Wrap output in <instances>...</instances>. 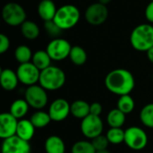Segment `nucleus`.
<instances>
[{
    "label": "nucleus",
    "mask_w": 153,
    "mask_h": 153,
    "mask_svg": "<svg viewBox=\"0 0 153 153\" xmlns=\"http://www.w3.org/2000/svg\"><path fill=\"white\" fill-rule=\"evenodd\" d=\"M104 82L108 91L118 96L130 94L135 87V80L133 74L124 68L110 71L106 75Z\"/></svg>",
    "instance_id": "nucleus-1"
},
{
    "label": "nucleus",
    "mask_w": 153,
    "mask_h": 153,
    "mask_svg": "<svg viewBox=\"0 0 153 153\" xmlns=\"http://www.w3.org/2000/svg\"><path fill=\"white\" fill-rule=\"evenodd\" d=\"M132 47L140 52H147L153 47V25L143 23L137 25L130 35Z\"/></svg>",
    "instance_id": "nucleus-2"
},
{
    "label": "nucleus",
    "mask_w": 153,
    "mask_h": 153,
    "mask_svg": "<svg viewBox=\"0 0 153 153\" xmlns=\"http://www.w3.org/2000/svg\"><path fill=\"white\" fill-rule=\"evenodd\" d=\"M65 72L57 66L50 65L40 72L39 83L46 91H55L61 89L65 85Z\"/></svg>",
    "instance_id": "nucleus-3"
},
{
    "label": "nucleus",
    "mask_w": 153,
    "mask_h": 153,
    "mask_svg": "<svg viewBox=\"0 0 153 153\" xmlns=\"http://www.w3.org/2000/svg\"><path fill=\"white\" fill-rule=\"evenodd\" d=\"M81 13L77 6L74 4H65L57 8L54 22L62 30H70L74 28L80 21Z\"/></svg>",
    "instance_id": "nucleus-4"
},
{
    "label": "nucleus",
    "mask_w": 153,
    "mask_h": 153,
    "mask_svg": "<svg viewBox=\"0 0 153 153\" xmlns=\"http://www.w3.org/2000/svg\"><path fill=\"white\" fill-rule=\"evenodd\" d=\"M2 18L10 26H21L26 21V12L17 3H7L2 9Z\"/></svg>",
    "instance_id": "nucleus-5"
},
{
    "label": "nucleus",
    "mask_w": 153,
    "mask_h": 153,
    "mask_svg": "<svg viewBox=\"0 0 153 153\" xmlns=\"http://www.w3.org/2000/svg\"><path fill=\"white\" fill-rule=\"evenodd\" d=\"M126 145L133 151H142L148 144V135L138 126H130L125 130Z\"/></svg>",
    "instance_id": "nucleus-6"
},
{
    "label": "nucleus",
    "mask_w": 153,
    "mask_h": 153,
    "mask_svg": "<svg viewBox=\"0 0 153 153\" xmlns=\"http://www.w3.org/2000/svg\"><path fill=\"white\" fill-rule=\"evenodd\" d=\"M24 96V100L28 102L29 106L38 110L45 108L48 101L47 91L38 84L29 86L25 91Z\"/></svg>",
    "instance_id": "nucleus-7"
},
{
    "label": "nucleus",
    "mask_w": 153,
    "mask_h": 153,
    "mask_svg": "<svg viewBox=\"0 0 153 153\" xmlns=\"http://www.w3.org/2000/svg\"><path fill=\"white\" fill-rule=\"evenodd\" d=\"M72 46L68 40L62 38L53 39L47 46L46 51L54 61H62L69 57Z\"/></svg>",
    "instance_id": "nucleus-8"
},
{
    "label": "nucleus",
    "mask_w": 153,
    "mask_h": 153,
    "mask_svg": "<svg viewBox=\"0 0 153 153\" xmlns=\"http://www.w3.org/2000/svg\"><path fill=\"white\" fill-rule=\"evenodd\" d=\"M104 129L103 122L100 117L89 115L82 120L81 132L84 137L92 140L93 138L102 134Z\"/></svg>",
    "instance_id": "nucleus-9"
},
{
    "label": "nucleus",
    "mask_w": 153,
    "mask_h": 153,
    "mask_svg": "<svg viewBox=\"0 0 153 153\" xmlns=\"http://www.w3.org/2000/svg\"><path fill=\"white\" fill-rule=\"evenodd\" d=\"M40 72L41 71L38 69L31 62L20 64L16 70L19 82L28 87L35 85L39 82Z\"/></svg>",
    "instance_id": "nucleus-10"
},
{
    "label": "nucleus",
    "mask_w": 153,
    "mask_h": 153,
    "mask_svg": "<svg viewBox=\"0 0 153 153\" xmlns=\"http://www.w3.org/2000/svg\"><path fill=\"white\" fill-rule=\"evenodd\" d=\"M85 19L88 23L98 26L104 23L108 17V9L107 5L99 2L90 4L84 13Z\"/></svg>",
    "instance_id": "nucleus-11"
},
{
    "label": "nucleus",
    "mask_w": 153,
    "mask_h": 153,
    "mask_svg": "<svg viewBox=\"0 0 153 153\" xmlns=\"http://www.w3.org/2000/svg\"><path fill=\"white\" fill-rule=\"evenodd\" d=\"M48 114L54 122H62L71 114V104L65 99H56L51 102Z\"/></svg>",
    "instance_id": "nucleus-12"
},
{
    "label": "nucleus",
    "mask_w": 153,
    "mask_h": 153,
    "mask_svg": "<svg viewBox=\"0 0 153 153\" xmlns=\"http://www.w3.org/2000/svg\"><path fill=\"white\" fill-rule=\"evenodd\" d=\"M2 153H31L30 142L19 138L17 135L3 140Z\"/></svg>",
    "instance_id": "nucleus-13"
},
{
    "label": "nucleus",
    "mask_w": 153,
    "mask_h": 153,
    "mask_svg": "<svg viewBox=\"0 0 153 153\" xmlns=\"http://www.w3.org/2000/svg\"><path fill=\"white\" fill-rule=\"evenodd\" d=\"M19 120L10 112H4L0 115V137L4 140L16 135Z\"/></svg>",
    "instance_id": "nucleus-14"
},
{
    "label": "nucleus",
    "mask_w": 153,
    "mask_h": 153,
    "mask_svg": "<svg viewBox=\"0 0 153 153\" xmlns=\"http://www.w3.org/2000/svg\"><path fill=\"white\" fill-rule=\"evenodd\" d=\"M0 82L3 89L6 91H13L19 82V79L16 72L10 68H5L1 70L0 74Z\"/></svg>",
    "instance_id": "nucleus-15"
},
{
    "label": "nucleus",
    "mask_w": 153,
    "mask_h": 153,
    "mask_svg": "<svg viewBox=\"0 0 153 153\" xmlns=\"http://www.w3.org/2000/svg\"><path fill=\"white\" fill-rule=\"evenodd\" d=\"M57 8L53 0H41L38 5V13L44 21H52L55 18Z\"/></svg>",
    "instance_id": "nucleus-16"
},
{
    "label": "nucleus",
    "mask_w": 153,
    "mask_h": 153,
    "mask_svg": "<svg viewBox=\"0 0 153 153\" xmlns=\"http://www.w3.org/2000/svg\"><path fill=\"white\" fill-rule=\"evenodd\" d=\"M36 127L30 119H20L17 126L16 135L27 142H30L35 134Z\"/></svg>",
    "instance_id": "nucleus-17"
},
{
    "label": "nucleus",
    "mask_w": 153,
    "mask_h": 153,
    "mask_svg": "<svg viewBox=\"0 0 153 153\" xmlns=\"http://www.w3.org/2000/svg\"><path fill=\"white\" fill-rule=\"evenodd\" d=\"M46 153H65V144L63 139L57 135H50L45 141Z\"/></svg>",
    "instance_id": "nucleus-18"
},
{
    "label": "nucleus",
    "mask_w": 153,
    "mask_h": 153,
    "mask_svg": "<svg viewBox=\"0 0 153 153\" xmlns=\"http://www.w3.org/2000/svg\"><path fill=\"white\" fill-rule=\"evenodd\" d=\"M71 114L76 119L82 120L90 115V104L82 100H78L71 104Z\"/></svg>",
    "instance_id": "nucleus-19"
},
{
    "label": "nucleus",
    "mask_w": 153,
    "mask_h": 153,
    "mask_svg": "<svg viewBox=\"0 0 153 153\" xmlns=\"http://www.w3.org/2000/svg\"><path fill=\"white\" fill-rule=\"evenodd\" d=\"M21 31L22 36L30 40L36 39L40 33L39 25L33 21H30V20H26L21 25Z\"/></svg>",
    "instance_id": "nucleus-20"
},
{
    "label": "nucleus",
    "mask_w": 153,
    "mask_h": 153,
    "mask_svg": "<svg viewBox=\"0 0 153 153\" xmlns=\"http://www.w3.org/2000/svg\"><path fill=\"white\" fill-rule=\"evenodd\" d=\"M51 57L46 50H38L33 53L31 63L40 71L49 67L51 65Z\"/></svg>",
    "instance_id": "nucleus-21"
},
{
    "label": "nucleus",
    "mask_w": 153,
    "mask_h": 153,
    "mask_svg": "<svg viewBox=\"0 0 153 153\" xmlns=\"http://www.w3.org/2000/svg\"><path fill=\"white\" fill-rule=\"evenodd\" d=\"M126 114L120 111L117 108L111 109L107 116V122L110 127L122 128L126 123Z\"/></svg>",
    "instance_id": "nucleus-22"
},
{
    "label": "nucleus",
    "mask_w": 153,
    "mask_h": 153,
    "mask_svg": "<svg viewBox=\"0 0 153 153\" xmlns=\"http://www.w3.org/2000/svg\"><path fill=\"white\" fill-rule=\"evenodd\" d=\"M29 104L25 100H14L10 107V113L16 117L18 120L19 119H22V117H24L26 116V114L29 111Z\"/></svg>",
    "instance_id": "nucleus-23"
},
{
    "label": "nucleus",
    "mask_w": 153,
    "mask_h": 153,
    "mask_svg": "<svg viewBox=\"0 0 153 153\" xmlns=\"http://www.w3.org/2000/svg\"><path fill=\"white\" fill-rule=\"evenodd\" d=\"M30 120L36 128H44L48 126L52 121L48 112H45L42 110H38L34 112L31 115Z\"/></svg>",
    "instance_id": "nucleus-24"
},
{
    "label": "nucleus",
    "mask_w": 153,
    "mask_h": 153,
    "mask_svg": "<svg viewBox=\"0 0 153 153\" xmlns=\"http://www.w3.org/2000/svg\"><path fill=\"white\" fill-rule=\"evenodd\" d=\"M87 53L85 51V49L80 46H74L72 47L70 55H69V58L72 61L73 64H74L75 65H83L86 61H87Z\"/></svg>",
    "instance_id": "nucleus-25"
},
{
    "label": "nucleus",
    "mask_w": 153,
    "mask_h": 153,
    "mask_svg": "<svg viewBox=\"0 0 153 153\" xmlns=\"http://www.w3.org/2000/svg\"><path fill=\"white\" fill-rule=\"evenodd\" d=\"M135 102L134 100L130 96V94L120 96L117 100V108L125 113L126 115L132 113L134 110Z\"/></svg>",
    "instance_id": "nucleus-26"
},
{
    "label": "nucleus",
    "mask_w": 153,
    "mask_h": 153,
    "mask_svg": "<svg viewBox=\"0 0 153 153\" xmlns=\"http://www.w3.org/2000/svg\"><path fill=\"white\" fill-rule=\"evenodd\" d=\"M32 52L30 48L26 45H20L14 50V57L20 64L30 62L32 59Z\"/></svg>",
    "instance_id": "nucleus-27"
},
{
    "label": "nucleus",
    "mask_w": 153,
    "mask_h": 153,
    "mask_svg": "<svg viewBox=\"0 0 153 153\" xmlns=\"http://www.w3.org/2000/svg\"><path fill=\"white\" fill-rule=\"evenodd\" d=\"M140 120L144 126L153 128V103L145 105L141 109Z\"/></svg>",
    "instance_id": "nucleus-28"
},
{
    "label": "nucleus",
    "mask_w": 153,
    "mask_h": 153,
    "mask_svg": "<svg viewBox=\"0 0 153 153\" xmlns=\"http://www.w3.org/2000/svg\"><path fill=\"white\" fill-rule=\"evenodd\" d=\"M106 136L109 143L120 144L125 142V130H123L122 128L110 127V129L107 132Z\"/></svg>",
    "instance_id": "nucleus-29"
},
{
    "label": "nucleus",
    "mask_w": 153,
    "mask_h": 153,
    "mask_svg": "<svg viewBox=\"0 0 153 153\" xmlns=\"http://www.w3.org/2000/svg\"><path fill=\"white\" fill-rule=\"evenodd\" d=\"M72 153H96L91 142L78 141L72 146Z\"/></svg>",
    "instance_id": "nucleus-30"
},
{
    "label": "nucleus",
    "mask_w": 153,
    "mask_h": 153,
    "mask_svg": "<svg viewBox=\"0 0 153 153\" xmlns=\"http://www.w3.org/2000/svg\"><path fill=\"white\" fill-rule=\"evenodd\" d=\"M91 142L93 147L95 148L96 152L108 150V147L109 144V142H108L107 136L103 135V134H100V135L93 138Z\"/></svg>",
    "instance_id": "nucleus-31"
},
{
    "label": "nucleus",
    "mask_w": 153,
    "mask_h": 153,
    "mask_svg": "<svg viewBox=\"0 0 153 153\" xmlns=\"http://www.w3.org/2000/svg\"><path fill=\"white\" fill-rule=\"evenodd\" d=\"M44 27H45V30L48 33V35L50 37H53L54 39L58 38V35L61 34V32H62V30L57 26V24L53 20L44 22Z\"/></svg>",
    "instance_id": "nucleus-32"
},
{
    "label": "nucleus",
    "mask_w": 153,
    "mask_h": 153,
    "mask_svg": "<svg viewBox=\"0 0 153 153\" xmlns=\"http://www.w3.org/2000/svg\"><path fill=\"white\" fill-rule=\"evenodd\" d=\"M10 48V39L9 38L1 33L0 34V54H4Z\"/></svg>",
    "instance_id": "nucleus-33"
},
{
    "label": "nucleus",
    "mask_w": 153,
    "mask_h": 153,
    "mask_svg": "<svg viewBox=\"0 0 153 153\" xmlns=\"http://www.w3.org/2000/svg\"><path fill=\"white\" fill-rule=\"evenodd\" d=\"M102 113V106L99 102H93L90 104V114L93 116L100 117Z\"/></svg>",
    "instance_id": "nucleus-34"
},
{
    "label": "nucleus",
    "mask_w": 153,
    "mask_h": 153,
    "mask_svg": "<svg viewBox=\"0 0 153 153\" xmlns=\"http://www.w3.org/2000/svg\"><path fill=\"white\" fill-rule=\"evenodd\" d=\"M145 17L151 24H153V1H150V3L146 6Z\"/></svg>",
    "instance_id": "nucleus-35"
},
{
    "label": "nucleus",
    "mask_w": 153,
    "mask_h": 153,
    "mask_svg": "<svg viewBox=\"0 0 153 153\" xmlns=\"http://www.w3.org/2000/svg\"><path fill=\"white\" fill-rule=\"evenodd\" d=\"M146 53H147V57H148V59L150 60V62H152L153 64V47L152 48H150Z\"/></svg>",
    "instance_id": "nucleus-36"
},
{
    "label": "nucleus",
    "mask_w": 153,
    "mask_h": 153,
    "mask_svg": "<svg viewBox=\"0 0 153 153\" xmlns=\"http://www.w3.org/2000/svg\"><path fill=\"white\" fill-rule=\"evenodd\" d=\"M111 1H112V0H98V2H99V3L103 4H105V5L108 4Z\"/></svg>",
    "instance_id": "nucleus-37"
},
{
    "label": "nucleus",
    "mask_w": 153,
    "mask_h": 153,
    "mask_svg": "<svg viewBox=\"0 0 153 153\" xmlns=\"http://www.w3.org/2000/svg\"><path fill=\"white\" fill-rule=\"evenodd\" d=\"M96 153H111L108 150H104V151H99V152H96Z\"/></svg>",
    "instance_id": "nucleus-38"
},
{
    "label": "nucleus",
    "mask_w": 153,
    "mask_h": 153,
    "mask_svg": "<svg viewBox=\"0 0 153 153\" xmlns=\"http://www.w3.org/2000/svg\"><path fill=\"white\" fill-rule=\"evenodd\" d=\"M150 1H153V0H150Z\"/></svg>",
    "instance_id": "nucleus-39"
}]
</instances>
